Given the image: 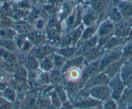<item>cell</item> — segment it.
Here are the masks:
<instances>
[{
    "mask_svg": "<svg viewBox=\"0 0 132 109\" xmlns=\"http://www.w3.org/2000/svg\"><path fill=\"white\" fill-rule=\"evenodd\" d=\"M54 90H55V92L57 96H58V97L60 99L62 103H63L67 101L68 96H67V94H66V91H65L64 89L62 87H59V86L56 87Z\"/></svg>",
    "mask_w": 132,
    "mask_h": 109,
    "instance_id": "cell-30",
    "label": "cell"
},
{
    "mask_svg": "<svg viewBox=\"0 0 132 109\" xmlns=\"http://www.w3.org/2000/svg\"><path fill=\"white\" fill-rule=\"evenodd\" d=\"M114 27H115V25L111 20H106L99 26L98 29L97 35H98L99 37L106 36V35H112L113 34Z\"/></svg>",
    "mask_w": 132,
    "mask_h": 109,
    "instance_id": "cell-13",
    "label": "cell"
},
{
    "mask_svg": "<svg viewBox=\"0 0 132 109\" xmlns=\"http://www.w3.org/2000/svg\"><path fill=\"white\" fill-rule=\"evenodd\" d=\"M98 35H95L90 38L83 41L84 42L82 43L80 47L77 49V51L75 57L84 56L90 49L97 45L98 42Z\"/></svg>",
    "mask_w": 132,
    "mask_h": 109,
    "instance_id": "cell-8",
    "label": "cell"
},
{
    "mask_svg": "<svg viewBox=\"0 0 132 109\" xmlns=\"http://www.w3.org/2000/svg\"><path fill=\"white\" fill-rule=\"evenodd\" d=\"M112 35H106V36H101V37H99L98 42L97 45H98V46H100V47H101V48H103L105 46V45L107 44L108 42L109 41V40L111 38V37L112 36Z\"/></svg>",
    "mask_w": 132,
    "mask_h": 109,
    "instance_id": "cell-36",
    "label": "cell"
},
{
    "mask_svg": "<svg viewBox=\"0 0 132 109\" xmlns=\"http://www.w3.org/2000/svg\"><path fill=\"white\" fill-rule=\"evenodd\" d=\"M3 97L5 99L8 100L9 101L13 102L15 101V97H16L14 90H13L11 88H6L3 92Z\"/></svg>",
    "mask_w": 132,
    "mask_h": 109,
    "instance_id": "cell-31",
    "label": "cell"
},
{
    "mask_svg": "<svg viewBox=\"0 0 132 109\" xmlns=\"http://www.w3.org/2000/svg\"><path fill=\"white\" fill-rule=\"evenodd\" d=\"M1 95H2V94H1V93H0V96H1Z\"/></svg>",
    "mask_w": 132,
    "mask_h": 109,
    "instance_id": "cell-46",
    "label": "cell"
},
{
    "mask_svg": "<svg viewBox=\"0 0 132 109\" xmlns=\"http://www.w3.org/2000/svg\"><path fill=\"white\" fill-rule=\"evenodd\" d=\"M117 8L123 17H132V3L128 1H118Z\"/></svg>",
    "mask_w": 132,
    "mask_h": 109,
    "instance_id": "cell-12",
    "label": "cell"
},
{
    "mask_svg": "<svg viewBox=\"0 0 132 109\" xmlns=\"http://www.w3.org/2000/svg\"><path fill=\"white\" fill-rule=\"evenodd\" d=\"M126 41V38L119 37V36L114 35V36H111V38L109 40V41L103 48L104 50L105 49L108 51L111 50V49H113L115 48L122 45V44H124Z\"/></svg>",
    "mask_w": 132,
    "mask_h": 109,
    "instance_id": "cell-14",
    "label": "cell"
},
{
    "mask_svg": "<svg viewBox=\"0 0 132 109\" xmlns=\"http://www.w3.org/2000/svg\"><path fill=\"white\" fill-rule=\"evenodd\" d=\"M6 88H7V85L5 83L0 82V91H4Z\"/></svg>",
    "mask_w": 132,
    "mask_h": 109,
    "instance_id": "cell-42",
    "label": "cell"
},
{
    "mask_svg": "<svg viewBox=\"0 0 132 109\" xmlns=\"http://www.w3.org/2000/svg\"><path fill=\"white\" fill-rule=\"evenodd\" d=\"M40 68L42 69L45 72H49L53 68V59L48 56L44 57L41 59V62L40 63Z\"/></svg>",
    "mask_w": 132,
    "mask_h": 109,
    "instance_id": "cell-22",
    "label": "cell"
},
{
    "mask_svg": "<svg viewBox=\"0 0 132 109\" xmlns=\"http://www.w3.org/2000/svg\"><path fill=\"white\" fill-rule=\"evenodd\" d=\"M80 76H82V73H80V72L77 69V68H71L70 73H69V77L71 79L73 80L78 79Z\"/></svg>",
    "mask_w": 132,
    "mask_h": 109,
    "instance_id": "cell-38",
    "label": "cell"
},
{
    "mask_svg": "<svg viewBox=\"0 0 132 109\" xmlns=\"http://www.w3.org/2000/svg\"><path fill=\"white\" fill-rule=\"evenodd\" d=\"M110 20H111L113 24H117L122 20V16L117 7L113 8L109 14Z\"/></svg>",
    "mask_w": 132,
    "mask_h": 109,
    "instance_id": "cell-24",
    "label": "cell"
},
{
    "mask_svg": "<svg viewBox=\"0 0 132 109\" xmlns=\"http://www.w3.org/2000/svg\"><path fill=\"white\" fill-rule=\"evenodd\" d=\"M119 102L122 106L132 104V87H126Z\"/></svg>",
    "mask_w": 132,
    "mask_h": 109,
    "instance_id": "cell-17",
    "label": "cell"
},
{
    "mask_svg": "<svg viewBox=\"0 0 132 109\" xmlns=\"http://www.w3.org/2000/svg\"><path fill=\"white\" fill-rule=\"evenodd\" d=\"M90 97L100 101H106L111 98V91L108 84L96 86L88 90Z\"/></svg>",
    "mask_w": 132,
    "mask_h": 109,
    "instance_id": "cell-3",
    "label": "cell"
},
{
    "mask_svg": "<svg viewBox=\"0 0 132 109\" xmlns=\"http://www.w3.org/2000/svg\"><path fill=\"white\" fill-rule=\"evenodd\" d=\"M7 103L6 102L5 100L3 99V98L0 97V107H5V105H7Z\"/></svg>",
    "mask_w": 132,
    "mask_h": 109,
    "instance_id": "cell-41",
    "label": "cell"
},
{
    "mask_svg": "<svg viewBox=\"0 0 132 109\" xmlns=\"http://www.w3.org/2000/svg\"><path fill=\"white\" fill-rule=\"evenodd\" d=\"M132 87V81H131V83H130V84H129V85L128 86V87Z\"/></svg>",
    "mask_w": 132,
    "mask_h": 109,
    "instance_id": "cell-44",
    "label": "cell"
},
{
    "mask_svg": "<svg viewBox=\"0 0 132 109\" xmlns=\"http://www.w3.org/2000/svg\"><path fill=\"white\" fill-rule=\"evenodd\" d=\"M101 105V101L96 100L91 97H87L79 101H77L74 103L75 107L89 108L98 107Z\"/></svg>",
    "mask_w": 132,
    "mask_h": 109,
    "instance_id": "cell-11",
    "label": "cell"
},
{
    "mask_svg": "<svg viewBox=\"0 0 132 109\" xmlns=\"http://www.w3.org/2000/svg\"><path fill=\"white\" fill-rule=\"evenodd\" d=\"M15 32L9 28H3L0 29V37L5 40H11L14 36Z\"/></svg>",
    "mask_w": 132,
    "mask_h": 109,
    "instance_id": "cell-28",
    "label": "cell"
},
{
    "mask_svg": "<svg viewBox=\"0 0 132 109\" xmlns=\"http://www.w3.org/2000/svg\"><path fill=\"white\" fill-rule=\"evenodd\" d=\"M111 79L104 73V72H98L97 74L93 76L89 79L86 82L84 88L89 90L96 86L108 84Z\"/></svg>",
    "mask_w": 132,
    "mask_h": 109,
    "instance_id": "cell-4",
    "label": "cell"
},
{
    "mask_svg": "<svg viewBox=\"0 0 132 109\" xmlns=\"http://www.w3.org/2000/svg\"><path fill=\"white\" fill-rule=\"evenodd\" d=\"M2 62V58H1V57H0V63Z\"/></svg>",
    "mask_w": 132,
    "mask_h": 109,
    "instance_id": "cell-45",
    "label": "cell"
},
{
    "mask_svg": "<svg viewBox=\"0 0 132 109\" xmlns=\"http://www.w3.org/2000/svg\"><path fill=\"white\" fill-rule=\"evenodd\" d=\"M122 46H119L111 50H109L107 53L104 54L100 59L99 64V72L104 70L108 66L114 62L122 58Z\"/></svg>",
    "mask_w": 132,
    "mask_h": 109,
    "instance_id": "cell-1",
    "label": "cell"
},
{
    "mask_svg": "<svg viewBox=\"0 0 132 109\" xmlns=\"http://www.w3.org/2000/svg\"><path fill=\"white\" fill-rule=\"evenodd\" d=\"M82 33H83V26L80 25L71 32V40H73V42H77V40L82 36Z\"/></svg>",
    "mask_w": 132,
    "mask_h": 109,
    "instance_id": "cell-32",
    "label": "cell"
},
{
    "mask_svg": "<svg viewBox=\"0 0 132 109\" xmlns=\"http://www.w3.org/2000/svg\"><path fill=\"white\" fill-rule=\"evenodd\" d=\"M132 40V28L131 29L130 32H129V35H128V36L126 38V40Z\"/></svg>",
    "mask_w": 132,
    "mask_h": 109,
    "instance_id": "cell-43",
    "label": "cell"
},
{
    "mask_svg": "<svg viewBox=\"0 0 132 109\" xmlns=\"http://www.w3.org/2000/svg\"><path fill=\"white\" fill-rule=\"evenodd\" d=\"M84 62V56H78L75 57V58L71 59L70 60H67L63 66V70H67V69H69V68H78L81 64Z\"/></svg>",
    "mask_w": 132,
    "mask_h": 109,
    "instance_id": "cell-18",
    "label": "cell"
},
{
    "mask_svg": "<svg viewBox=\"0 0 132 109\" xmlns=\"http://www.w3.org/2000/svg\"><path fill=\"white\" fill-rule=\"evenodd\" d=\"M60 73L58 70L53 71L50 75V81L53 84H56L60 81Z\"/></svg>",
    "mask_w": 132,
    "mask_h": 109,
    "instance_id": "cell-34",
    "label": "cell"
},
{
    "mask_svg": "<svg viewBox=\"0 0 132 109\" xmlns=\"http://www.w3.org/2000/svg\"><path fill=\"white\" fill-rule=\"evenodd\" d=\"M122 58L124 60L132 59V40H126L122 46Z\"/></svg>",
    "mask_w": 132,
    "mask_h": 109,
    "instance_id": "cell-20",
    "label": "cell"
},
{
    "mask_svg": "<svg viewBox=\"0 0 132 109\" xmlns=\"http://www.w3.org/2000/svg\"><path fill=\"white\" fill-rule=\"evenodd\" d=\"M52 50H53V48L49 45L40 46L34 49V51L32 52V54L36 59H42L44 57L47 56V54L50 53Z\"/></svg>",
    "mask_w": 132,
    "mask_h": 109,
    "instance_id": "cell-16",
    "label": "cell"
},
{
    "mask_svg": "<svg viewBox=\"0 0 132 109\" xmlns=\"http://www.w3.org/2000/svg\"><path fill=\"white\" fill-rule=\"evenodd\" d=\"M126 60H124L122 58H121L119 60L114 62L112 64H110V66L107 67L106 69L104 70V72L110 77V79L113 78L115 76L119 74L120 73V69L122 68V66L124 64Z\"/></svg>",
    "mask_w": 132,
    "mask_h": 109,
    "instance_id": "cell-10",
    "label": "cell"
},
{
    "mask_svg": "<svg viewBox=\"0 0 132 109\" xmlns=\"http://www.w3.org/2000/svg\"><path fill=\"white\" fill-rule=\"evenodd\" d=\"M51 98L52 104H53L55 107L56 108L60 107L62 102H61L60 99L59 97H58L57 94H56L55 91H54V92H51Z\"/></svg>",
    "mask_w": 132,
    "mask_h": 109,
    "instance_id": "cell-35",
    "label": "cell"
},
{
    "mask_svg": "<svg viewBox=\"0 0 132 109\" xmlns=\"http://www.w3.org/2000/svg\"><path fill=\"white\" fill-rule=\"evenodd\" d=\"M84 87V84H82L81 83H74V82H71L69 83L66 87V94L68 97L69 99H73L75 97L76 95L77 94L81 88Z\"/></svg>",
    "mask_w": 132,
    "mask_h": 109,
    "instance_id": "cell-15",
    "label": "cell"
},
{
    "mask_svg": "<svg viewBox=\"0 0 132 109\" xmlns=\"http://www.w3.org/2000/svg\"><path fill=\"white\" fill-rule=\"evenodd\" d=\"M132 28V19L122 20L116 24L114 27L113 35L119 37L127 38Z\"/></svg>",
    "mask_w": 132,
    "mask_h": 109,
    "instance_id": "cell-5",
    "label": "cell"
},
{
    "mask_svg": "<svg viewBox=\"0 0 132 109\" xmlns=\"http://www.w3.org/2000/svg\"><path fill=\"white\" fill-rule=\"evenodd\" d=\"M17 29L19 31H20V32L21 33H23V32H24V31H25V30L27 29V28L26 25H18V27H17Z\"/></svg>",
    "mask_w": 132,
    "mask_h": 109,
    "instance_id": "cell-40",
    "label": "cell"
},
{
    "mask_svg": "<svg viewBox=\"0 0 132 109\" xmlns=\"http://www.w3.org/2000/svg\"><path fill=\"white\" fill-rule=\"evenodd\" d=\"M77 49L78 48L75 47H67V48L58 49L56 51V53L65 59H69V58H71L72 57L75 56Z\"/></svg>",
    "mask_w": 132,
    "mask_h": 109,
    "instance_id": "cell-19",
    "label": "cell"
},
{
    "mask_svg": "<svg viewBox=\"0 0 132 109\" xmlns=\"http://www.w3.org/2000/svg\"><path fill=\"white\" fill-rule=\"evenodd\" d=\"M53 65L55 66L56 68L59 69V68H63V66L65 64L67 61V59H65L63 57L61 56L60 54H55L53 57Z\"/></svg>",
    "mask_w": 132,
    "mask_h": 109,
    "instance_id": "cell-27",
    "label": "cell"
},
{
    "mask_svg": "<svg viewBox=\"0 0 132 109\" xmlns=\"http://www.w3.org/2000/svg\"><path fill=\"white\" fill-rule=\"evenodd\" d=\"M2 46L6 49L9 50V51H12L15 50V44L11 40H2L1 42Z\"/></svg>",
    "mask_w": 132,
    "mask_h": 109,
    "instance_id": "cell-33",
    "label": "cell"
},
{
    "mask_svg": "<svg viewBox=\"0 0 132 109\" xmlns=\"http://www.w3.org/2000/svg\"><path fill=\"white\" fill-rule=\"evenodd\" d=\"M104 49L103 48L96 45V46L90 49L84 55V61L87 64H88V63H91V62L100 59V58L102 57V55L104 54Z\"/></svg>",
    "mask_w": 132,
    "mask_h": 109,
    "instance_id": "cell-9",
    "label": "cell"
},
{
    "mask_svg": "<svg viewBox=\"0 0 132 109\" xmlns=\"http://www.w3.org/2000/svg\"><path fill=\"white\" fill-rule=\"evenodd\" d=\"M30 47H31L30 43L29 42L27 41V40H25V42H24L23 44L22 47L21 48L22 49V51H23L24 52H26L30 49Z\"/></svg>",
    "mask_w": 132,
    "mask_h": 109,
    "instance_id": "cell-39",
    "label": "cell"
},
{
    "mask_svg": "<svg viewBox=\"0 0 132 109\" xmlns=\"http://www.w3.org/2000/svg\"><path fill=\"white\" fill-rule=\"evenodd\" d=\"M105 0H93L91 5L92 8L96 12H100L105 7Z\"/></svg>",
    "mask_w": 132,
    "mask_h": 109,
    "instance_id": "cell-29",
    "label": "cell"
},
{
    "mask_svg": "<svg viewBox=\"0 0 132 109\" xmlns=\"http://www.w3.org/2000/svg\"><path fill=\"white\" fill-rule=\"evenodd\" d=\"M39 66V63L36 59L33 56H30L27 59L25 63V67L29 70H35Z\"/></svg>",
    "mask_w": 132,
    "mask_h": 109,
    "instance_id": "cell-23",
    "label": "cell"
},
{
    "mask_svg": "<svg viewBox=\"0 0 132 109\" xmlns=\"http://www.w3.org/2000/svg\"><path fill=\"white\" fill-rule=\"evenodd\" d=\"M100 59L93 61L87 64L86 68L82 72L81 79L83 83H86V81L95 75L99 72V64H100Z\"/></svg>",
    "mask_w": 132,
    "mask_h": 109,
    "instance_id": "cell-6",
    "label": "cell"
},
{
    "mask_svg": "<svg viewBox=\"0 0 132 109\" xmlns=\"http://www.w3.org/2000/svg\"><path fill=\"white\" fill-rule=\"evenodd\" d=\"M119 75L126 87H128L132 81V59L124 62L122 66Z\"/></svg>",
    "mask_w": 132,
    "mask_h": 109,
    "instance_id": "cell-7",
    "label": "cell"
},
{
    "mask_svg": "<svg viewBox=\"0 0 132 109\" xmlns=\"http://www.w3.org/2000/svg\"><path fill=\"white\" fill-rule=\"evenodd\" d=\"M96 12L93 10H89L86 12V14L84 16V23L86 26H91L94 24L96 20Z\"/></svg>",
    "mask_w": 132,
    "mask_h": 109,
    "instance_id": "cell-21",
    "label": "cell"
},
{
    "mask_svg": "<svg viewBox=\"0 0 132 109\" xmlns=\"http://www.w3.org/2000/svg\"><path fill=\"white\" fill-rule=\"evenodd\" d=\"M108 85L111 91V97L116 101H119L126 87L119 73L110 79Z\"/></svg>",
    "mask_w": 132,
    "mask_h": 109,
    "instance_id": "cell-2",
    "label": "cell"
},
{
    "mask_svg": "<svg viewBox=\"0 0 132 109\" xmlns=\"http://www.w3.org/2000/svg\"><path fill=\"white\" fill-rule=\"evenodd\" d=\"M115 100H114L113 99H109L106 100L105 101V103L103 107L104 108H117L118 105H117L116 103H115Z\"/></svg>",
    "mask_w": 132,
    "mask_h": 109,
    "instance_id": "cell-37",
    "label": "cell"
},
{
    "mask_svg": "<svg viewBox=\"0 0 132 109\" xmlns=\"http://www.w3.org/2000/svg\"><path fill=\"white\" fill-rule=\"evenodd\" d=\"M96 30V27L94 26L93 25L91 26H88L87 28L82 33V35L81 36V40L82 41L87 40L92 37L93 36L95 35V33Z\"/></svg>",
    "mask_w": 132,
    "mask_h": 109,
    "instance_id": "cell-25",
    "label": "cell"
},
{
    "mask_svg": "<svg viewBox=\"0 0 132 109\" xmlns=\"http://www.w3.org/2000/svg\"><path fill=\"white\" fill-rule=\"evenodd\" d=\"M16 80L18 82H24L27 77V72L25 68H20L16 71L14 74Z\"/></svg>",
    "mask_w": 132,
    "mask_h": 109,
    "instance_id": "cell-26",
    "label": "cell"
}]
</instances>
